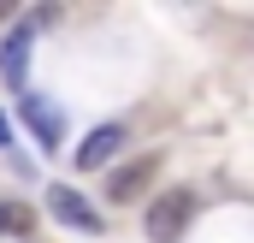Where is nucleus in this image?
<instances>
[{
    "instance_id": "nucleus-2",
    "label": "nucleus",
    "mask_w": 254,
    "mask_h": 243,
    "mask_svg": "<svg viewBox=\"0 0 254 243\" xmlns=\"http://www.w3.org/2000/svg\"><path fill=\"white\" fill-rule=\"evenodd\" d=\"M18 119L36 130V142H42L48 154L65 142V119H60V107H54L48 95H30V89H24V95H18Z\"/></svg>"
},
{
    "instance_id": "nucleus-7",
    "label": "nucleus",
    "mask_w": 254,
    "mask_h": 243,
    "mask_svg": "<svg viewBox=\"0 0 254 243\" xmlns=\"http://www.w3.org/2000/svg\"><path fill=\"white\" fill-rule=\"evenodd\" d=\"M0 226H6V232H36V214H30L24 202H0Z\"/></svg>"
},
{
    "instance_id": "nucleus-8",
    "label": "nucleus",
    "mask_w": 254,
    "mask_h": 243,
    "mask_svg": "<svg viewBox=\"0 0 254 243\" xmlns=\"http://www.w3.org/2000/svg\"><path fill=\"white\" fill-rule=\"evenodd\" d=\"M6 142H12V130H6V113H0V148H6Z\"/></svg>"
},
{
    "instance_id": "nucleus-6",
    "label": "nucleus",
    "mask_w": 254,
    "mask_h": 243,
    "mask_svg": "<svg viewBox=\"0 0 254 243\" xmlns=\"http://www.w3.org/2000/svg\"><path fill=\"white\" fill-rule=\"evenodd\" d=\"M119 142H125V124H95V130L83 136V148H77V166H83V172H101V166L119 154Z\"/></svg>"
},
{
    "instance_id": "nucleus-1",
    "label": "nucleus",
    "mask_w": 254,
    "mask_h": 243,
    "mask_svg": "<svg viewBox=\"0 0 254 243\" xmlns=\"http://www.w3.org/2000/svg\"><path fill=\"white\" fill-rule=\"evenodd\" d=\"M195 220V190H166L154 208H148V238L154 243H178Z\"/></svg>"
},
{
    "instance_id": "nucleus-5",
    "label": "nucleus",
    "mask_w": 254,
    "mask_h": 243,
    "mask_svg": "<svg viewBox=\"0 0 254 243\" xmlns=\"http://www.w3.org/2000/svg\"><path fill=\"white\" fill-rule=\"evenodd\" d=\"M30 36H36V24H18L6 42H0V77L24 95V71H30Z\"/></svg>"
},
{
    "instance_id": "nucleus-3",
    "label": "nucleus",
    "mask_w": 254,
    "mask_h": 243,
    "mask_svg": "<svg viewBox=\"0 0 254 243\" xmlns=\"http://www.w3.org/2000/svg\"><path fill=\"white\" fill-rule=\"evenodd\" d=\"M48 208H54V220H60V226H77V232H89V238L101 232V214H95V208H89V196H83V190H71V184H54V190H48Z\"/></svg>"
},
{
    "instance_id": "nucleus-4",
    "label": "nucleus",
    "mask_w": 254,
    "mask_h": 243,
    "mask_svg": "<svg viewBox=\"0 0 254 243\" xmlns=\"http://www.w3.org/2000/svg\"><path fill=\"white\" fill-rule=\"evenodd\" d=\"M154 178H160V154L125 160V166H119V172L107 178V196H113V202H136V196H142V190H148Z\"/></svg>"
}]
</instances>
